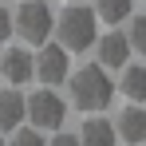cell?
<instances>
[{
  "label": "cell",
  "mask_w": 146,
  "mask_h": 146,
  "mask_svg": "<svg viewBox=\"0 0 146 146\" xmlns=\"http://www.w3.org/2000/svg\"><path fill=\"white\" fill-rule=\"evenodd\" d=\"M51 28H55V36H59V48H67V51H87V48H95L99 16H95V8H87L83 0H71L67 8L55 12Z\"/></svg>",
  "instance_id": "cell-1"
},
{
  "label": "cell",
  "mask_w": 146,
  "mask_h": 146,
  "mask_svg": "<svg viewBox=\"0 0 146 146\" xmlns=\"http://www.w3.org/2000/svg\"><path fill=\"white\" fill-rule=\"evenodd\" d=\"M67 83H71V103L79 111H107V103L115 99V83L107 79V71L99 67V63H87V67H79V71L67 75Z\"/></svg>",
  "instance_id": "cell-2"
},
{
  "label": "cell",
  "mask_w": 146,
  "mask_h": 146,
  "mask_svg": "<svg viewBox=\"0 0 146 146\" xmlns=\"http://www.w3.org/2000/svg\"><path fill=\"white\" fill-rule=\"evenodd\" d=\"M51 20H55V12H51V4L44 0H24L20 4V12H12V36H20L24 44H48L51 40Z\"/></svg>",
  "instance_id": "cell-3"
},
{
  "label": "cell",
  "mask_w": 146,
  "mask_h": 146,
  "mask_svg": "<svg viewBox=\"0 0 146 146\" xmlns=\"http://www.w3.org/2000/svg\"><path fill=\"white\" fill-rule=\"evenodd\" d=\"M24 119L36 130H59L67 119V103L55 95V87H40V91L24 95Z\"/></svg>",
  "instance_id": "cell-4"
},
{
  "label": "cell",
  "mask_w": 146,
  "mask_h": 146,
  "mask_svg": "<svg viewBox=\"0 0 146 146\" xmlns=\"http://www.w3.org/2000/svg\"><path fill=\"white\" fill-rule=\"evenodd\" d=\"M67 75H71V51L59 48V44H40V51L32 55V79H40L44 87H59V83H67Z\"/></svg>",
  "instance_id": "cell-5"
},
{
  "label": "cell",
  "mask_w": 146,
  "mask_h": 146,
  "mask_svg": "<svg viewBox=\"0 0 146 146\" xmlns=\"http://www.w3.org/2000/svg\"><path fill=\"white\" fill-rule=\"evenodd\" d=\"M95 51H99V67L103 71H119L122 63H130V55H134L130 44H126V32H119V28L95 36Z\"/></svg>",
  "instance_id": "cell-6"
},
{
  "label": "cell",
  "mask_w": 146,
  "mask_h": 146,
  "mask_svg": "<svg viewBox=\"0 0 146 146\" xmlns=\"http://www.w3.org/2000/svg\"><path fill=\"white\" fill-rule=\"evenodd\" d=\"M115 126V138H122L126 146H142L146 142V111L138 103H130V107H122L119 119L111 122Z\"/></svg>",
  "instance_id": "cell-7"
},
{
  "label": "cell",
  "mask_w": 146,
  "mask_h": 146,
  "mask_svg": "<svg viewBox=\"0 0 146 146\" xmlns=\"http://www.w3.org/2000/svg\"><path fill=\"white\" fill-rule=\"evenodd\" d=\"M0 79H8V87H24L28 79H32V51L8 48L0 55Z\"/></svg>",
  "instance_id": "cell-8"
},
{
  "label": "cell",
  "mask_w": 146,
  "mask_h": 146,
  "mask_svg": "<svg viewBox=\"0 0 146 146\" xmlns=\"http://www.w3.org/2000/svg\"><path fill=\"white\" fill-rule=\"evenodd\" d=\"M24 122V95L20 87H0V134L16 130Z\"/></svg>",
  "instance_id": "cell-9"
},
{
  "label": "cell",
  "mask_w": 146,
  "mask_h": 146,
  "mask_svg": "<svg viewBox=\"0 0 146 146\" xmlns=\"http://www.w3.org/2000/svg\"><path fill=\"white\" fill-rule=\"evenodd\" d=\"M75 138H79V146H115V126L99 115H91V119H83Z\"/></svg>",
  "instance_id": "cell-10"
},
{
  "label": "cell",
  "mask_w": 146,
  "mask_h": 146,
  "mask_svg": "<svg viewBox=\"0 0 146 146\" xmlns=\"http://www.w3.org/2000/svg\"><path fill=\"white\" fill-rule=\"evenodd\" d=\"M119 71H122L119 91L130 99V103H142V99H146V67H142V63H122Z\"/></svg>",
  "instance_id": "cell-11"
},
{
  "label": "cell",
  "mask_w": 146,
  "mask_h": 146,
  "mask_svg": "<svg viewBox=\"0 0 146 146\" xmlns=\"http://www.w3.org/2000/svg\"><path fill=\"white\" fill-rule=\"evenodd\" d=\"M130 12H134V0H95V16L111 28H119Z\"/></svg>",
  "instance_id": "cell-12"
},
{
  "label": "cell",
  "mask_w": 146,
  "mask_h": 146,
  "mask_svg": "<svg viewBox=\"0 0 146 146\" xmlns=\"http://www.w3.org/2000/svg\"><path fill=\"white\" fill-rule=\"evenodd\" d=\"M130 20V32H126V44H130V51H146V16H126Z\"/></svg>",
  "instance_id": "cell-13"
},
{
  "label": "cell",
  "mask_w": 146,
  "mask_h": 146,
  "mask_svg": "<svg viewBox=\"0 0 146 146\" xmlns=\"http://www.w3.org/2000/svg\"><path fill=\"white\" fill-rule=\"evenodd\" d=\"M44 142H48V138H44L36 126H32V130H20V126H16V134H12L4 146H44Z\"/></svg>",
  "instance_id": "cell-14"
},
{
  "label": "cell",
  "mask_w": 146,
  "mask_h": 146,
  "mask_svg": "<svg viewBox=\"0 0 146 146\" xmlns=\"http://www.w3.org/2000/svg\"><path fill=\"white\" fill-rule=\"evenodd\" d=\"M8 40H12V12L0 8V44H8Z\"/></svg>",
  "instance_id": "cell-15"
},
{
  "label": "cell",
  "mask_w": 146,
  "mask_h": 146,
  "mask_svg": "<svg viewBox=\"0 0 146 146\" xmlns=\"http://www.w3.org/2000/svg\"><path fill=\"white\" fill-rule=\"evenodd\" d=\"M44 146H79V138H75V134H63V130H55V138L44 142Z\"/></svg>",
  "instance_id": "cell-16"
},
{
  "label": "cell",
  "mask_w": 146,
  "mask_h": 146,
  "mask_svg": "<svg viewBox=\"0 0 146 146\" xmlns=\"http://www.w3.org/2000/svg\"><path fill=\"white\" fill-rule=\"evenodd\" d=\"M0 146H4V134H0Z\"/></svg>",
  "instance_id": "cell-17"
}]
</instances>
